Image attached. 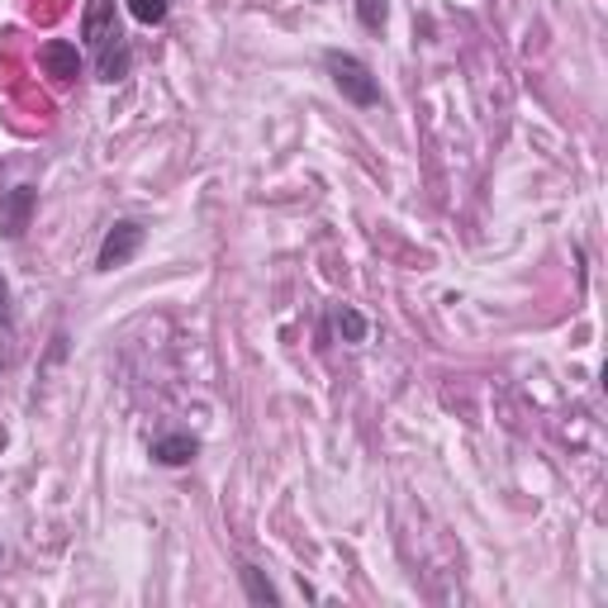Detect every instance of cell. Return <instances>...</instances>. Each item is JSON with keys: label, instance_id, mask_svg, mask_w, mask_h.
<instances>
[{"label": "cell", "instance_id": "obj_1", "mask_svg": "<svg viewBox=\"0 0 608 608\" xmlns=\"http://www.w3.org/2000/svg\"><path fill=\"white\" fill-rule=\"evenodd\" d=\"M86 43H90V53H96L100 82H124L129 76V39H124V29L115 24L110 0H96V6L86 10Z\"/></svg>", "mask_w": 608, "mask_h": 608}, {"label": "cell", "instance_id": "obj_2", "mask_svg": "<svg viewBox=\"0 0 608 608\" xmlns=\"http://www.w3.org/2000/svg\"><path fill=\"white\" fill-rule=\"evenodd\" d=\"M324 67H328V76H333V86L343 90V100L361 105V110L380 105V86H376V76H371V67L361 63V57H352V53H328Z\"/></svg>", "mask_w": 608, "mask_h": 608}, {"label": "cell", "instance_id": "obj_3", "mask_svg": "<svg viewBox=\"0 0 608 608\" xmlns=\"http://www.w3.org/2000/svg\"><path fill=\"white\" fill-rule=\"evenodd\" d=\"M143 224H133V219H119L110 234H105V242H100V257H96V267L100 271H115V267H129L133 262V252L143 248Z\"/></svg>", "mask_w": 608, "mask_h": 608}, {"label": "cell", "instance_id": "obj_4", "mask_svg": "<svg viewBox=\"0 0 608 608\" xmlns=\"http://www.w3.org/2000/svg\"><path fill=\"white\" fill-rule=\"evenodd\" d=\"M39 63L57 86H67V82H76V72H82V53H76V43H67V39H48L39 48Z\"/></svg>", "mask_w": 608, "mask_h": 608}, {"label": "cell", "instance_id": "obj_5", "mask_svg": "<svg viewBox=\"0 0 608 608\" xmlns=\"http://www.w3.org/2000/svg\"><path fill=\"white\" fill-rule=\"evenodd\" d=\"M195 452H200V443H195L191 433H172V437H158V443H152V462L186 466V462H195Z\"/></svg>", "mask_w": 608, "mask_h": 608}, {"label": "cell", "instance_id": "obj_6", "mask_svg": "<svg viewBox=\"0 0 608 608\" xmlns=\"http://www.w3.org/2000/svg\"><path fill=\"white\" fill-rule=\"evenodd\" d=\"M238 575H242V589H248V599H252V604H281L276 585H271L257 566H238Z\"/></svg>", "mask_w": 608, "mask_h": 608}, {"label": "cell", "instance_id": "obj_7", "mask_svg": "<svg viewBox=\"0 0 608 608\" xmlns=\"http://www.w3.org/2000/svg\"><path fill=\"white\" fill-rule=\"evenodd\" d=\"M333 328H338L347 343H367V333H371L367 318H361L357 310H347V304H338V310H333Z\"/></svg>", "mask_w": 608, "mask_h": 608}, {"label": "cell", "instance_id": "obj_8", "mask_svg": "<svg viewBox=\"0 0 608 608\" xmlns=\"http://www.w3.org/2000/svg\"><path fill=\"white\" fill-rule=\"evenodd\" d=\"M124 6H129V14H133V20H139V24H162L166 20V14H172V0H124Z\"/></svg>", "mask_w": 608, "mask_h": 608}, {"label": "cell", "instance_id": "obj_9", "mask_svg": "<svg viewBox=\"0 0 608 608\" xmlns=\"http://www.w3.org/2000/svg\"><path fill=\"white\" fill-rule=\"evenodd\" d=\"M386 0H357V20L361 24H367L371 29V34H376V29H386Z\"/></svg>", "mask_w": 608, "mask_h": 608}, {"label": "cell", "instance_id": "obj_10", "mask_svg": "<svg viewBox=\"0 0 608 608\" xmlns=\"http://www.w3.org/2000/svg\"><path fill=\"white\" fill-rule=\"evenodd\" d=\"M0 324H10V285L0 276Z\"/></svg>", "mask_w": 608, "mask_h": 608}]
</instances>
